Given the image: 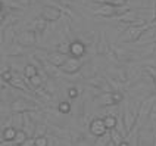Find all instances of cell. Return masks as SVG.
Returning <instances> with one entry per match:
<instances>
[{
  "label": "cell",
  "mask_w": 156,
  "mask_h": 146,
  "mask_svg": "<svg viewBox=\"0 0 156 146\" xmlns=\"http://www.w3.org/2000/svg\"><path fill=\"white\" fill-rule=\"evenodd\" d=\"M149 25H150V24L147 22V24H143V25H131V27H128V28H125L124 33L118 37V42H119V43H127V42H134V43H136L137 38L147 30Z\"/></svg>",
  "instance_id": "1"
},
{
  "label": "cell",
  "mask_w": 156,
  "mask_h": 146,
  "mask_svg": "<svg viewBox=\"0 0 156 146\" xmlns=\"http://www.w3.org/2000/svg\"><path fill=\"white\" fill-rule=\"evenodd\" d=\"M13 43L19 44L21 47H33L35 43H37V37H35V33L33 30H22L16 33L15 35V42Z\"/></svg>",
  "instance_id": "2"
},
{
  "label": "cell",
  "mask_w": 156,
  "mask_h": 146,
  "mask_svg": "<svg viewBox=\"0 0 156 146\" xmlns=\"http://www.w3.org/2000/svg\"><path fill=\"white\" fill-rule=\"evenodd\" d=\"M83 65H84L83 59H77V58L69 56V58H66V60L63 62V65L59 69H61L62 74H65V75H74V74H78L81 71Z\"/></svg>",
  "instance_id": "3"
},
{
  "label": "cell",
  "mask_w": 156,
  "mask_h": 146,
  "mask_svg": "<svg viewBox=\"0 0 156 146\" xmlns=\"http://www.w3.org/2000/svg\"><path fill=\"white\" fill-rule=\"evenodd\" d=\"M153 103H155V96H150L147 99H144L143 102L140 103L139 112H137V124L141 122L144 118H147L152 112V108H153Z\"/></svg>",
  "instance_id": "4"
},
{
  "label": "cell",
  "mask_w": 156,
  "mask_h": 146,
  "mask_svg": "<svg viewBox=\"0 0 156 146\" xmlns=\"http://www.w3.org/2000/svg\"><path fill=\"white\" fill-rule=\"evenodd\" d=\"M121 118H122L124 126H125L127 133H131V131L134 130V126H137V115H136L134 112L130 111L128 103L127 102H125V109H124V114L121 115Z\"/></svg>",
  "instance_id": "5"
},
{
  "label": "cell",
  "mask_w": 156,
  "mask_h": 146,
  "mask_svg": "<svg viewBox=\"0 0 156 146\" xmlns=\"http://www.w3.org/2000/svg\"><path fill=\"white\" fill-rule=\"evenodd\" d=\"M40 13L46 22H56L62 18V12L56 6H43Z\"/></svg>",
  "instance_id": "6"
},
{
  "label": "cell",
  "mask_w": 156,
  "mask_h": 146,
  "mask_svg": "<svg viewBox=\"0 0 156 146\" xmlns=\"http://www.w3.org/2000/svg\"><path fill=\"white\" fill-rule=\"evenodd\" d=\"M87 53V47L83 42H80L78 38L71 40L69 42V56L77 58V59H83Z\"/></svg>",
  "instance_id": "7"
},
{
  "label": "cell",
  "mask_w": 156,
  "mask_h": 146,
  "mask_svg": "<svg viewBox=\"0 0 156 146\" xmlns=\"http://www.w3.org/2000/svg\"><path fill=\"white\" fill-rule=\"evenodd\" d=\"M10 109L13 114H22V112L34 111L35 106L31 102H28L25 99H13L10 103Z\"/></svg>",
  "instance_id": "8"
},
{
  "label": "cell",
  "mask_w": 156,
  "mask_h": 146,
  "mask_svg": "<svg viewBox=\"0 0 156 146\" xmlns=\"http://www.w3.org/2000/svg\"><path fill=\"white\" fill-rule=\"evenodd\" d=\"M150 25L147 27V30L143 33V34L140 35L139 38H137V42H136V44H139V46H141V44H152L155 43V35H156V27H155V21L153 22H149Z\"/></svg>",
  "instance_id": "9"
},
{
  "label": "cell",
  "mask_w": 156,
  "mask_h": 146,
  "mask_svg": "<svg viewBox=\"0 0 156 146\" xmlns=\"http://www.w3.org/2000/svg\"><path fill=\"white\" fill-rule=\"evenodd\" d=\"M88 130H90V133H91L94 137L103 136L105 133H108V129L105 127L103 120H102V118H94V120L90 121V124H88Z\"/></svg>",
  "instance_id": "10"
},
{
  "label": "cell",
  "mask_w": 156,
  "mask_h": 146,
  "mask_svg": "<svg viewBox=\"0 0 156 146\" xmlns=\"http://www.w3.org/2000/svg\"><path fill=\"white\" fill-rule=\"evenodd\" d=\"M99 37H100V38H99V42L96 43V52H97V55H103V56H106V55L111 52V46H109V42H108L106 31L102 30Z\"/></svg>",
  "instance_id": "11"
},
{
  "label": "cell",
  "mask_w": 156,
  "mask_h": 146,
  "mask_svg": "<svg viewBox=\"0 0 156 146\" xmlns=\"http://www.w3.org/2000/svg\"><path fill=\"white\" fill-rule=\"evenodd\" d=\"M87 84H90L93 89H100L102 93H103V92H112L109 84H108V81H106V78L100 77V75H97V74H96L94 77L88 78V80H87Z\"/></svg>",
  "instance_id": "12"
},
{
  "label": "cell",
  "mask_w": 156,
  "mask_h": 146,
  "mask_svg": "<svg viewBox=\"0 0 156 146\" xmlns=\"http://www.w3.org/2000/svg\"><path fill=\"white\" fill-rule=\"evenodd\" d=\"M12 89H18V90H22V92H28L30 89H28V84H27V78L24 75H19L18 74V71H13V74H12V80H10V83H9Z\"/></svg>",
  "instance_id": "13"
},
{
  "label": "cell",
  "mask_w": 156,
  "mask_h": 146,
  "mask_svg": "<svg viewBox=\"0 0 156 146\" xmlns=\"http://www.w3.org/2000/svg\"><path fill=\"white\" fill-rule=\"evenodd\" d=\"M66 55H63V53H59L58 50L55 52H47V58H46V60L50 64V65H53V67H56V68H61L62 65H63V62L66 60Z\"/></svg>",
  "instance_id": "14"
},
{
  "label": "cell",
  "mask_w": 156,
  "mask_h": 146,
  "mask_svg": "<svg viewBox=\"0 0 156 146\" xmlns=\"http://www.w3.org/2000/svg\"><path fill=\"white\" fill-rule=\"evenodd\" d=\"M97 102L100 106L103 108H108V106H112L113 100H112V92H103V93H99L97 95Z\"/></svg>",
  "instance_id": "15"
},
{
  "label": "cell",
  "mask_w": 156,
  "mask_h": 146,
  "mask_svg": "<svg viewBox=\"0 0 156 146\" xmlns=\"http://www.w3.org/2000/svg\"><path fill=\"white\" fill-rule=\"evenodd\" d=\"M109 72H111L109 77H112L113 80H116V81L121 83V84L128 81V80H127V74H125V69L124 68H111Z\"/></svg>",
  "instance_id": "16"
},
{
  "label": "cell",
  "mask_w": 156,
  "mask_h": 146,
  "mask_svg": "<svg viewBox=\"0 0 156 146\" xmlns=\"http://www.w3.org/2000/svg\"><path fill=\"white\" fill-rule=\"evenodd\" d=\"M13 28H15V25L5 27V30H3V42H5V44H12L15 42L16 30H13Z\"/></svg>",
  "instance_id": "17"
},
{
  "label": "cell",
  "mask_w": 156,
  "mask_h": 146,
  "mask_svg": "<svg viewBox=\"0 0 156 146\" xmlns=\"http://www.w3.org/2000/svg\"><path fill=\"white\" fill-rule=\"evenodd\" d=\"M47 24H49V22H46L43 18H37V19H35L34 24H33V31L35 33V37H37V35L40 37V35L47 30Z\"/></svg>",
  "instance_id": "18"
},
{
  "label": "cell",
  "mask_w": 156,
  "mask_h": 146,
  "mask_svg": "<svg viewBox=\"0 0 156 146\" xmlns=\"http://www.w3.org/2000/svg\"><path fill=\"white\" fill-rule=\"evenodd\" d=\"M27 84L30 86L31 90H34V89H40V87L44 86V80L40 74H37V75H34V77L28 78V80H27Z\"/></svg>",
  "instance_id": "19"
},
{
  "label": "cell",
  "mask_w": 156,
  "mask_h": 146,
  "mask_svg": "<svg viewBox=\"0 0 156 146\" xmlns=\"http://www.w3.org/2000/svg\"><path fill=\"white\" fill-rule=\"evenodd\" d=\"M15 134H16V130L13 129L12 126H8V127H5V130L2 131V139H3L5 142H13Z\"/></svg>",
  "instance_id": "20"
},
{
  "label": "cell",
  "mask_w": 156,
  "mask_h": 146,
  "mask_svg": "<svg viewBox=\"0 0 156 146\" xmlns=\"http://www.w3.org/2000/svg\"><path fill=\"white\" fill-rule=\"evenodd\" d=\"M37 74H38V68H37L35 65H33V64L28 62L25 67H24V74H22V75H24L27 80L31 78V77H34V75H37Z\"/></svg>",
  "instance_id": "21"
},
{
  "label": "cell",
  "mask_w": 156,
  "mask_h": 146,
  "mask_svg": "<svg viewBox=\"0 0 156 146\" xmlns=\"http://www.w3.org/2000/svg\"><path fill=\"white\" fill-rule=\"evenodd\" d=\"M27 139H28V134H27L24 130H16V134H15V139H13L12 143L16 146H22Z\"/></svg>",
  "instance_id": "22"
},
{
  "label": "cell",
  "mask_w": 156,
  "mask_h": 146,
  "mask_svg": "<svg viewBox=\"0 0 156 146\" xmlns=\"http://www.w3.org/2000/svg\"><path fill=\"white\" fill-rule=\"evenodd\" d=\"M109 145H111V134H109V131H108V133H105L103 136L96 137L94 145L93 146H109Z\"/></svg>",
  "instance_id": "23"
},
{
  "label": "cell",
  "mask_w": 156,
  "mask_h": 146,
  "mask_svg": "<svg viewBox=\"0 0 156 146\" xmlns=\"http://www.w3.org/2000/svg\"><path fill=\"white\" fill-rule=\"evenodd\" d=\"M102 120H103V124H105V127L108 129V131L115 129V126H116V117H113V115H105Z\"/></svg>",
  "instance_id": "24"
},
{
  "label": "cell",
  "mask_w": 156,
  "mask_h": 146,
  "mask_svg": "<svg viewBox=\"0 0 156 146\" xmlns=\"http://www.w3.org/2000/svg\"><path fill=\"white\" fill-rule=\"evenodd\" d=\"M109 134H111V143H112V145H115V146H118L122 142V140L125 139L121 134V133H118V131H116L115 129H113V130H109Z\"/></svg>",
  "instance_id": "25"
},
{
  "label": "cell",
  "mask_w": 156,
  "mask_h": 146,
  "mask_svg": "<svg viewBox=\"0 0 156 146\" xmlns=\"http://www.w3.org/2000/svg\"><path fill=\"white\" fill-rule=\"evenodd\" d=\"M71 109H72V106H71L69 100H61L58 103V112H61V114H69Z\"/></svg>",
  "instance_id": "26"
},
{
  "label": "cell",
  "mask_w": 156,
  "mask_h": 146,
  "mask_svg": "<svg viewBox=\"0 0 156 146\" xmlns=\"http://www.w3.org/2000/svg\"><path fill=\"white\" fill-rule=\"evenodd\" d=\"M56 50L59 53H63V55H69V42H59L58 43V49Z\"/></svg>",
  "instance_id": "27"
},
{
  "label": "cell",
  "mask_w": 156,
  "mask_h": 146,
  "mask_svg": "<svg viewBox=\"0 0 156 146\" xmlns=\"http://www.w3.org/2000/svg\"><path fill=\"white\" fill-rule=\"evenodd\" d=\"M34 146H49V139L46 136H37L34 137Z\"/></svg>",
  "instance_id": "28"
},
{
  "label": "cell",
  "mask_w": 156,
  "mask_h": 146,
  "mask_svg": "<svg viewBox=\"0 0 156 146\" xmlns=\"http://www.w3.org/2000/svg\"><path fill=\"white\" fill-rule=\"evenodd\" d=\"M103 3H108L111 6H115V8H122L127 5V0H105Z\"/></svg>",
  "instance_id": "29"
},
{
  "label": "cell",
  "mask_w": 156,
  "mask_h": 146,
  "mask_svg": "<svg viewBox=\"0 0 156 146\" xmlns=\"http://www.w3.org/2000/svg\"><path fill=\"white\" fill-rule=\"evenodd\" d=\"M112 100L113 105H119L124 100V93L122 92H112Z\"/></svg>",
  "instance_id": "30"
},
{
  "label": "cell",
  "mask_w": 156,
  "mask_h": 146,
  "mask_svg": "<svg viewBox=\"0 0 156 146\" xmlns=\"http://www.w3.org/2000/svg\"><path fill=\"white\" fill-rule=\"evenodd\" d=\"M78 96H80V90H78V87L77 86H71L69 89H68V97L69 99H77Z\"/></svg>",
  "instance_id": "31"
},
{
  "label": "cell",
  "mask_w": 156,
  "mask_h": 146,
  "mask_svg": "<svg viewBox=\"0 0 156 146\" xmlns=\"http://www.w3.org/2000/svg\"><path fill=\"white\" fill-rule=\"evenodd\" d=\"M22 146H34V137H28Z\"/></svg>",
  "instance_id": "32"
},
{
  "label": "cell",
  "mask_w": 156,
  "mask_h": 146,
  "mask_svg": "<svg viewBox=\"0 0 156 146\" xmlns=\"http://www.w3.org/2000/svg\"><path fill=\"white\" fill-rule=\"evenodd\" d=\"M5 84H6V83L0 78V90H5V89H6V86H5Z\"/></svg>",
  "instance_id": "33"
},
{
  "label": "cell",
  "mask_w": 156,
  "mask_h": 146,
  "mask_svg": "<svg viewBox=\"0 0 156 146\" xmlns=\"http://www.w3.org/2000/svg\"><path fill=\"white\" fill-rule=\"evenodd\" d=\"M118 146H128V140H127V139H124V140H122Z\"/></svg>",
  "instance_id": "34"
},
{
  "label": "cell",
  "mask_w": 156,
  "mask_h": 146,
  "mask_svg": "<svg viewBox=\"0 0 156 146\" xmlns=\"http://www.w3.org/2000/svg\"><path fill=\"white\" fill-rule=\"evenodd\" d=\"M0 12H5V3H3V0H0Z\"/></svg>",
  "instance_id": "35"
},
{
  "label": "cell",
  "mask_w": 156,
  "mask_h": 146,
  "mask_svg": "<svg viewBox=\"0 0 156 146\" xmlns=\"http://www.w3.org/2000/svg\"><path fill=\"white\" fill-rule=\"evenodd\" d=\"M5 12H0V25H2V22H3V19H5Z\"/></svg>",
  "instance_id": "36"
},
{
  "label": "cell",
  "mask_w": 156,
  "mask_h": 146,
  "mask_svg": "<svg viewBox=\"0 0 156 146\" xmlns=\"http://www.w3.org/2000/svg\"><path fill=\"white\" fill-rule=\"evenodd\" d=\"M153 21H155V22H156V12H155V16H153Z\"/></svg>",
  "instance_id": "37"
},
{
  "label": "cell",
  "mask_w": 156,
  "mask_h": 146,
  "mask_svg": "<svg viewBox=\"0 0 156 146\" xmlns=\"http://www.w3.org/2000/svg\"><path fill=\"white\" fill-rule=\"evenodd\" d=\"M155 43H156V35H155Z\"/></svg>",
  "instance_id": "38"
},
{
  "label": "cell",
  "mask_w": 156,
  "mask_h": 146,
  "mask_svg": "<svg viewBox=\"0 0 156 146\" xmlns=\"http://www.w3.org/2000/svg\"><path fill=\"white\" fill-rule=\"evenodd\" d=\"M13 146H16V145H13Z\"/></svg>",
  "instance_id": "39"
}]
</instances>
